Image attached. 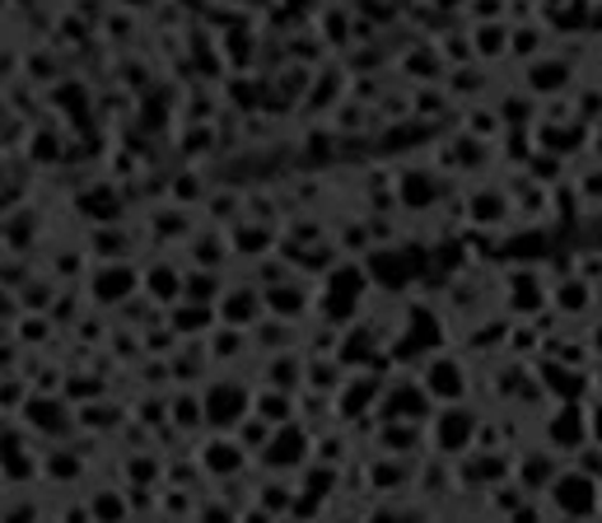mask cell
<instances>
[{
    "label": "cell",
    "instance_id": "obj_2",
    "mask_svg": "<svg viewBox=\"0 0 602 523\" xmlns=\"http://www.w3.org/2000/svg\"><path fill=\"white\" fill-rule=\"evenodd\" d=\"M462 178H453V173L435 168L430 160H412L397 168V216L402 220H435L444 201L458 192Z\"/></svg>",
    "mask_w": 602,
    "mask_h": 523
},
{
    "label": "cell",
    "instance_id": "obj_17",
    "mask_svg": "<svg viewBox=\"0 0 602 523\" xmlns=\"http://www.w3.org/2000/svg\"><path fill=\"white\" fill-rule=\"evenodd\" d=\"M266 314L289 318V323H314L318 318V281L304 271H289L285 281L266 285Z\"/></svg>",
    "mask_w": 602,
    "mask_h": 523
},
{
    "label": "cell",
    "instance_id": "obj_44",
    "mask_svg": "<svg viewBox=\"0 0 602 523\" xmlns=\"http://www.w3.org/2000/svg\"><path fill=\"white\" fill-rule=\"evenodd\" d=\"M589 431L602 444V397H589Z\"/></svg>",
    "mask_w": 602,
    "mask_h": 523
},
{
    "label": "cell",
    "instance_id": "obj_13",
    "mask_svg": "<svg viewBox=\"0 0 602 523\" xmlns=\"http://www.w3.org/2000/svg\"><path fill=\"white\" fill-rule=\"evenodd\" d=\"M197 462L206 481H243L248 468H258V458L248 454V444L234 431H206L197 439Z\"/></svg>",
    "mask_w": 602,
    "mask_h": 523
},
{
    "label": "cell",
    "instance_id": "obj_38",
    "mask_svg": "<svg viewBox=\"0 0 602 523\" xmlns=\"http://www.w3.org/2000/svg\"><path fill=\"white\" fill-rule=\"evenodd\" d=\"M570 178H574V187H579V197H584L589 216H602V164H598V160H579Z\"/></svg>",
    "mask_w": 602,
    "mask_h": 523
},
{
    "label": "cell",
    "instance_id": "obj_22",
    "mask_svg": "<svg viewBox=\"0 0 602 523\" xmlns=\"http://www.w3.org/2000/svg\"><path fill=\"white\" fill-rule=\"evenodd\" d=\"M229 243H234L239 266H248V262H258V258H266V253H276V248H281V225L243 210V216L229 225Z\"/></svg>",
    "mask_w": 602,
    "mask_h": 523
},
{
    "label": "cell",
    "instance_id": "obj_16",
    "mask_svg": "<svg viewBox=\"0 0 602 523\" xmlns=\"http://www.w3.org/2000/svg\"><path fill=\"white\" fill-rule=\"evenodd\" d=\"M201 210H191V206H178V201H160V206H150L145 210V220H141V229H145V239L150 243H160V248H187V239L201 229Z\"/></svg>",
    "mask_w": 602,
    "mask_h": 523
},
{
    "label": "cell",
    "instance_id": "obj_45",
    "mask_svg": "<svg viewBox=\"0 0 602 523\" xmlns=\"http://www.w3.org/2000/svg\"><path fill=\"white\" fill-rule=\"evenodd\" d=\"M589 160H598V164H602V122L593 127V141H589Z\"/></svg>",
    "mask_w": 602,
    "mask_h": 523
},
{
    "label": "cell",
    "instance_id": "obj_27",
    "mask_svg": "<svg viewBox=\"0 0 602 523\" xmlns=\"http://www.w3.org/2000/svg\"><path fill=\"white\" fill-rule=\"evenodd\" d=\"M258 379L276 383V389H289V393H304L308 389V346H289V351L258 356Z\"/></svg>",
    "mask_w": 602,
    "mask_h": 523
},
{
    "label": "cell",
    "instance_id": "obj_31",
    "mask_svg": "<svg viewBox=\"0 0 602 523\" xmlns=\"http://www.w3.org/2000/svg\"><path fill=\"white\" fill-rule=\"evenodd\" d=\"M164 318H168V327L183 341H206L220 327V308L216 304H201V299H178V304L164 308Z\"/></svg>",
    "mask_w": 602,
    "mask_h": 523
},
{
    "label": "cell",
    "instance_id": "obj_41",
    "mask_svg": "<svg viewBox=\"0 0 602 523\" xmlns=\"http://www.w3.org/2000/svg\"><path fill=\"white\" fill-rule=\"evenodd\" d=\"M462 19H468V24H481V19H510V0H468V6H462Z\"/></svg>",
    "mask_w": 602,
    "mask_h": 523
},
{
    "label": "cell",
    "instance_id": "obj_11",
    "mask_svg": "<svg viewBox=\"0 0 602 523\" xmlns=\"http://www.w3.org/2000/svg\"><path fill=\"white\" fill-rule=\"evenodd\" d=\"M19 421L29 425V435L37 444H62V439H75L80 435V416H75V402L66 393H33L24 402Z\"/></svg>",
    "mask_w": 602,
    "mask_h": 523
},
{
    "label": "cell",
    "instance_id": "obj_12",
    "mask_svg": "<svg viewBox=\"0 0 602 523\" xmlns=\"http://www.w3.org/2000/svg\"><path fill=\"white\" fill-rule=\"evenodd\" d=\"M514 80L528 89V94H537V99H560V94H574L579 89V62L570 52H541V56H533V62H523L518 70H514Z\"/></svg>",
    "mask_w": 602,
    "mask_h": 523
},
{
    "label": "cell",
    "instance_id": "obj_43",
    "mask_svg": "<svg viewBox=\"0 0 602 523\" xmlns=\"http://www.w3.org/2000/svg\"><path fill=\"white\" fill-rule=\"evenodd\" d=\"M118 6H122L127 14H154V10L164 6V0H118Z\"/></svg>",
    "mask_w": 602,
    "mask_h": 523
},
{
    "label": "cell",
    "instance_id": "obj_24",
    "mask_svg": "<svg viewBox=\"0 0 602 523\" xmlns=\"http://www.w3.org/2000/svg\"><path fill=\"white\" fill-rule=\"evenodd\" d=\"M43 103L56 108V112H62L66 122H75V127H85V122L94 118V108H99L89 80H85V75H75V70H66L62 80H52V85L43 89Z\"/></svg>",
    "mask_w": 602,
    "mask_h": 523
},
{
    "label": "cell",
    "instance_id": "obj_23",
    "mask_svg": "<svg viewBox=\"0 0 602 523\" xmlns=\"http://www.w3.org/2000/svg\"><path fill=\"white\" fill-rule=\"evenodd\" d=\"M533 370H537L541 389H547L551 402H584V397H593V370H574V364L556 360V356H537Z\"/></svg>",
    "mask_w": 602,
    "mask_h": 523
},
{
    "label": "cell",
    "instance_id": "obj_3",
    "mask_svg": "<svg viewBox=\"0 0 602 523\" xmlns=\"http://www.w3.org/2000/svg\"><path fill=\"white\" fill-rule=\"evenodd\" d=\"M485 370V364H477L462 346H439V351H430L420 364H416V374L420 383L430 389L435 402H472L477 393V374Z\"/></svg>",
    "mask_w": 602,
    "mask_h": 523
},
{
    "label": "cell",
    "instance_id": "obj_40",
    "mask_svg": "<svg viewBox=\"0 0 602 523\" xmlns=\"http://www.w3.org/2000/svg\"><path fill=\"white\" fill-rule=\"evenodd\" d=\"M271 431H276V425H266L262 416H248V421L239 425V431H234V435H239V439L248 444V454H252V458H258V454L266 449V439H271Z\"/></svg>",
    "mask_w": 602,
    "mask_h": 523
},
{
    "label": "cell",
    "instance_id": "obj_1",
    "mask_svg": "<svg viewBox=\"0 0 602 523\" xmlns=\"http://www.w3.org/2000/svg\"><path fill=\"white\" fill-rule=\"evenodd\" d=\"M374 295H379V290H374V276H369L364 258H341L318 281V318L346 327V323H355L364 314Z\"/></svg>",
    "mask_w": 602,
    "mask_h": 523
},
{
    "label": "cell",
    "instance_id": "obj_26",
    "mask_svg": "<svg viewBox=\"0 0 602 523\" xmlns=\"http://www.w3.org/2000/svg\"><path fill=\"white\" fill-rule=\"evenodd\" d=\"M210 192H216V183H210L206 164H187V160H178V164H173V168L164 173V197H168V201H178V206L206 210Z\"/></svg>",
    "mask_w": 602,
    "mask_h": 523
},
{
    "label": "cell",
    "instance_id": "obj_18",
    "mask_svg": "<svg viewBox=\"0 0 602 523\" xmlns=\"http://www.w3.org/2000/svg\"><path fill=\"white\" fill-rule=\"evenodd\" d=\"M75 216L85 225H118L127 220V187L112 178H89L75 192Z\"/></svg>",
    "mask_w": 602,
    "mask_h": 523
},
{
    "label": "cell",
    "instance_id": "obj_5",
    "mask_svg": "<svg viewBox=\"0 0 602 523\" xmlns=\"http://www.w3.org/2000/svg\"><path fill=\"white\" fill-rule=\"evenodd\" d=\"M481 406L477 402H439L435 406V416H430V454L439 458H462V454H472L477 449V435H481Z\"/></svg>",
    "mask_w": 602,
    "mask_h": 523
},
{
    "label": "cell",
    "instance_id": "obj_20",
    "mask_svg": "<svg viewBox=\"0 0 602 523\" xmlns=\"http://www.w3.org/2000/svg\"><path fill=\"white\" fill-rule=\"evenodd\" d=\"M551 308L560 323L584 327L598 314V285L589 276H579V271H566V276L551 281Z\"/></svg>",
    "mask_w": 602,
    "mask_h": 523
},
{
    "label": "cell",
    "instance_id": "obj_8",
    "mask_svg": "<svg viewBox=\"0 0 602 523\" xmlns=\"http://www.w3.org/2000/svg\"><path fill=\"white\" fill-rule=\"evenodd\" d=\"M462 220L481 235H500L514 225V192L504 178H477L462 187Z\"/></svg>",
    "mask_w": 602,
    "mask_h": 523
},
{
    "label": "cell",
    "instance_id": "obj_15",
    "mask_svg": "<svg viewBox=\"0 0 602 523\" xmlns=\"http://www.w3.org/2000/svg\"><path fill=\"white\" fill-rule=\"evenodd\" d=\"M351 66H337V62H327V66H318V75H314V85H308V94H304V103H299V118H308V122H327L332 112L351 99Z\"/></svg>",
    "mask_w": 602,
    "mask_h": 523
},
{
    "label": "cell",
    "instance_id": "obj_37",
    "mask_svg": "<svg viewBox=\"0 0 602 523\" xmlns=\"http://www.w3.org/2000/svg\"><path fill=\"white\" fill-rule=\"evenodd\" d=\"M258 47H262V37L252 33L248 24H229L225 33H220V56H225V66L229 70H252V56H258Z\"/></svg>",
    "mask_w": 602,
    "mask_h": 523
},
{
    "label": "cell",
    "instance_id": "obj_34",
    "mask_svg": "<svg viewBox=\"0 0 602 523\" xmlns=\"http://www.w3.org/2000/svg\"><path fill=\"white\" fill-rule=\"evenodd\" d=\"M556 37H560V33L551 29V19H541V14L514 19V52H510V66H523V62H533V56L551 52Z\"/></svg>",
    "mask_w": 602,
    "mask_h": 523
},
{
    "label": "cell",
    "instance_id": "obj_19",
    "mask_svg": "<svg viewBox=\"0 0 602 523\" xmlns=\"http://www.w3.org/2000/svg\"><path fill=\"white\" fill-rule=\"evenodd\" d=\"M566 454H556L551 444H541V439H528V444H518L514 449V477L528 487L533 495H547V487L560 477V468H566Z\"/></svg>",
    "mask_w": 602,
    "mask_h": 523
},
{
    "label": "cell",
    "instance_id": "obj_33",
    "mask_svg": "<svg viewBox=\"0 0 602 523\" xmlns=\"http://www.w3.org/2000/svg\"><path fill=\"white\" fill-rule=\"evenodd\" d=\"M80 495H85V514L89 519H135V500H131V487L122 477L80 487Z\"/></svg>",
    "mask_w": 602,
    "mask_h": 523
},
{
    "label": "cell",
    "instance_id": "obj_35",
    "mask_svg": "<svg viewBox=\"0 0 602 523\" xmlns=\"http://www.w3.org/2000/svg\"><path fill=\"white\" fill-rule=\"evenodd\" d=\"M56 333H66L62 323H56V314H33V308H24L10 327H6V337H14L24 351H33V356H43L47 346L56 341Z\"/></svg>",
    "mask_w": 602,
    "mask_h": 523
},
{
    "label": "cell",
    "instance_id": "obj_28",
    "mask_svg": "<svg viewBox=\"0 0 602 523\" xmlns=\"http://www.w3.org/2000/svg\"><path fill=\"white\" fill-rule=\"evenodd\" d=\"M70 145H75V135L62 127V122H37L33 127V135H29V145H24V160L37 168V173H52V168H62V164H70Z\"/></svg>",
    "mask_w": 602,
    "mask_h": 523
},
{
    "label": "cell",
    "instance_id": "obj_32",
    "mask_svg": "<svg viewBox=\"0 0 602 523\" xmlns=\"http://www.w3.org/2000/svg\"><path fill=\"white\" fill-rule=\"evenodd\" d=\"M468 29H472V47L481 66H510L514 19H481V24H468Z\"/></svg>",
    "mask_w": 602,
    "mask_h": 523
},
{
    "label": "cell",
    "instance_id": "obj_42",
    "mask_svg": "<svg viewBox=\"0 0 602 523\" xmlns=\"http://www.w3.org/2000/svg\"><path fill=\"white\" fill-rule=\"evenodd\" d=\"M584 337H589V346H593V356L602 360V308H598V314L584 323Z\"/></svg>",
    "mask_w": 602,
    "mask_h": 523
},
{
    "label": "cell",
    "instance_id": "obj_4",
    "mask_svg": "<svg viewBox=\"0 0 602 523\" xmlns=\"http://www.w3.org/2000/svg\"><path fill=\"white\" fill-rule=\"evenodd\" d=\"M541 505H547V519H602V477L566 462L541 495Z\"/></svg>",
    "mask_w": 602,
    "mask_h": 523
},
{
    "label": "cell",
    "instance_id": "obj_7",
    "mask_svg": "<svg viewBox=\"0 0 602 523\" xmlns=\"http://www.w3.org/2000/svg\"><path fill=\"white\" fill-rule=\"evenodd\" d=\"M500 308L510 318H541L551 308L547 266H500Z\"/></svg>",
    "mask_w": 602,
    "mask_h": 523
},
{
    "label": "cell",
    "instance_id": "obj_9",
    "mask_svg": "<svg viewBox=\"0 0 602 523\" xmlns=\"http://www.w3.org/2000/svg\"><path fill=\"white\" fill-rule=\"evenodd\" d=\"M537 439L551 444L556 454L574 458L593 439V431H589V397L584 402H547V406H541V412H537Z\"/></svg>",
    "mask_w": 602,
    "mask_h": 523
},
{
    "label": "cell",
    "instance_id": "obj_25",
    "mask_svg": "<svg viewBox=\"0 0 602 523\" xmlns=\"http://www.w3.org/2000/svg\"><path fill=\"white\" fill-rule=\"evenodd\" d=\"M145 229L135 220H118V225H85V243L94 262H112V258H135L141 253Z\"/></svg>",
    "mask_w": 602,
    "mask_h": 523
},
{
    "label": "cell",
    "instance_id": "obj_6",
    "mask_svg": "<svg viewBox=\"0 0 602 523\" xmlns=\"http://www.w3.org/2000/svg\"><path fill=\"white\" fill-rule=\"evenodd\" d=\"M85 285V299L94 308H103V314H118V308L127 299L141 295V285H145V266L135 262V258H112V262H94L89 266V276L80 281Z\"/></svg>",
    "mask_w": 602,
    "mask_h": 523
},
{
    "label": "cell",
    "instance_id": "obj_10",
    "mask_svg": "<svg viewBox=\"0 0 602 523\" xmlns=\"http://www.w3.org/2000/svg\"><path fill=\"white\" fill-rule=\"evenodd\" d=\"M314 425L308 421H285L271 431L266 449L258 454V468L262 472H281V477H299L308 462H314Z\"/></svg>",
    "mask_w": 602,
    "mask_h": 523
},
{
    "label": "cell",
    "instance_id": "obj_39",
    "mask_svg": "<svg viewBox=\"0 0 602 523\" xmlns=\"http://www.w3.org/2000/svg\"><path fill=\"white\" fill-rule=\"evenodd\" d=\"M574 108H579V118L584 122H602V85H584L579 80V89H574Z\"/></svg>",
    "mask_w": 602,
    "mask_h": 523
},
{
    "label": "cell",
    "instance_id": "obj_29",
    "mask_svg": "<svg viewBox=\"0 0 602 523\" xmlns=\"http://www.w3.org/2000/svg\"><path fill=\"white\" fill-rule=\"evenodd\" d=\"M168 425L183 439H201L206 435V397L201 383H173L168 389Z\"/></svg>",
    "mask_w": 602,
    "mask_h": 523
},
{
    "label": "cell",
    "instance_id": "obj_21",
    "mask_svg": "<svg viewBox=\"0 0 602 523\" xmlns=\"http://www.w3.org/2000/svg\"><path fill=\"white\" fill-rule=\"evenodd\" d=\"M216 308H220V323H229V327H248V333H252V327L266 318V290L252 281L248 271H239V276L229 281V290L220 295Z\"/></svg>",
    "mask_w": 602,
    "mask_h": 523
},
{
    "label": "cell",
    "instance_id": "obj_14",
    "mask_svg": "<svg viewBox=\"0 0 602 523\" xmlns=\"http://www.w3.org/2000/svg\"><path fill=\"white\" fill-rule=\"evenodd\" d=\"M383 383H387V374H379V370H351V379L337 389V421L341 425H351V431H360V425H369L374 421V406H379V397H383Z\"/></svg>",
    "mask_w": 602,
    "mask_h": 523
},
{
    "label": "cell",
    "instance_id": "obj_36",
    "mask_svg": "<svg viewBox=\"0 0 602 523\" xmlns=\"http://www.w3.org/2000/svg\"><path fill=\"white\" fill-rule=\"evenodd\" d=\"M252 416H262L266 425L299 421V393L276 389V383H262V379H258V393H252Z\"/></svg>",
    "mask_w": 602,
    "mask_h": 523
},
{
    "label": "cell",
    "instance_id": "obj_30",
    "mask_svg": "<svg viewBox=\"0 0 602 523\" xmlns=\"http://www.w3.org/2000/svg\"><path fill=\"white\" fill-rule=\"evenodd\" d=\"M145 295L154 299V304H178L183 299V285H187V262H178V258H164V253H150L145 262Z\"/></svg>",
    "mask_w": 602,
    "mask_h": 523
},
{
    "label": "cell",
    "instance_id": "obj_46",
    "mask_svg": "<svg viewBox=\"0 0 602 523\" xmlns=\"http://www.w3.org/2000/svg\"><path fill=\"white\" fill-rule=\"evenodd\" d=\"M593 397H602V360L593 364Z\"/></svg>",
    "mask_w": 602,
    "mask_h": 523
}]
</instances>
